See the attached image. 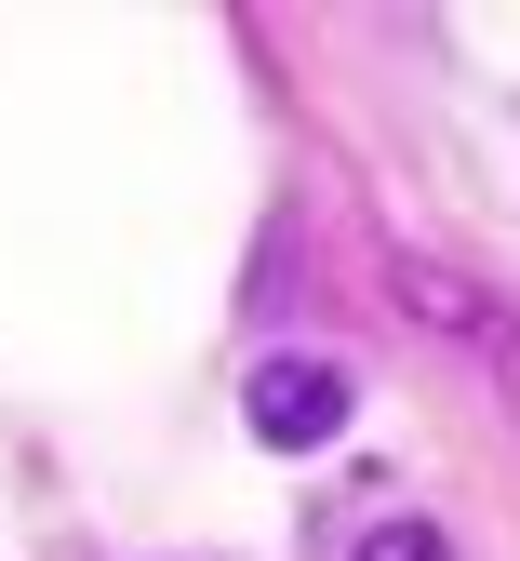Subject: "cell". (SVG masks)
<instances>
[{"mask_svg": "<svg viewBox=\"0 0 520 561\" xmlns=\"http://www.w3.org/2000/svg\"><path fill=\"white\" fill-rule=\"evenodd\" d=\"M347 362H321V347H280V362H254V388H241V414H254V442L267 455H321L334 428H347Z\"/></svg>", "mask_w": 520, "mask_h": 561, "instance_id": "6da1fadb", "label": "cell"}, {"mask_svg": "<svg viewBox=\"0 0 520 561\" xmlns=\"http://www.w3.org/2000/svg\"><path fill=\"white\" fill-rule=\"evenodd\" d=\"M360 561H454V548H440L427 522H374V535H360Z\"/></svg>", "mask_w": 520, "mask_h": 561, "instance_id": "7a4b0ae2", "label": "cell"}]
</instances>
